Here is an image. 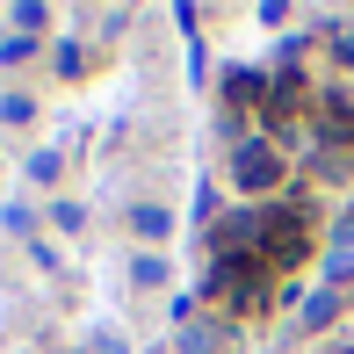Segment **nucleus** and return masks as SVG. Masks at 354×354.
<instances>
[{"label":"nucleus","instance_id":"1","mask_svg":"<svg viewBox=\"0 0 354 354\" xmlns=\"http://www.w3.org/2000/svg\"><path fill=\"white\" fill-rule=\"evenodd\" d=\"M304 253H311V210L304 203H268L261 210V253L253 261L275 275V268H297Z\"/></svg>","mask_w":354,"mask_h":354},{"label":"nucleus","instance_id":"2","mask_svg":"<svg viewBox=\"0 0 354 354\" xmlns=\"http://www.w3.org/2000/svg\"><path fill=\"white\" fill-rule=\"evenodd\" d=\"M289 174V152H275V138H239L232 145V188L239 196H275Z\"/></svg>","mask_w":354,"mask_h":354},{"label":"nucleus","instance_id":"3","mask_svg":"<svg viewBox=\"0 0 354 354\" xmlns=\"http://www.w3.org/2000/svg\"><path fill=\"white\" fill-rule=\"evenodd\" d=\"M318 131H326L333 152H340V138L354 145V102H347V87H326V94H318Z\"/></svg>","mask_w":354,"mask_h":354},{"label":"nucleus","instance_id":"4","mask_svg":"<svg viewBox=\"0 0 354 354\" xmlns=\"http://www.w3.org/2000/svg\"><path fill=\"white\" fill-rule=\"evenodd\" d=\"M232 347V326L224 318H203V326H181V354H224Z\"/></svg>","mask_w":354,"mask_h":354},{"label":"nucleus","instance_id":"5","mask_svg":"<svg viewBox=\"0 0 354 354\" xmlns=\"http://www.w3.org/2000/svg\"><path fill=\"white\" fill-rule=\"evenodd\" d=\"M333 318H340V289H318V297H304V311H297V326H304V333H326Z\"/></svg>","mask_w":354,"mask_h":354},{"label":"nucleus","instance_id":"6","mask_svg":"<svg viewBox=\"0 0 354 354\" xmlns=\"http://www.w3.org/2000/svg\"><path fill=\"white\" fill-rule=\"evenodd\" d=\"M131 224H138V239H167L174 232V210H167V203H138Z\"/></svg>","mask_w":354,"mask_h":354},{"label":"nucleus","instance_id":"7","mask_svg":"<svg viewBox=\"0 0 354 354\" xmlns=\"http://www.w3.org/2000/svg\"><path fill=\"white\" fill-rule=\"evenodd\" d=\"M261 87H268L261 73H224V102H232V109H253V102H261Z\"/></svg>","mask_w":354,"mask_h":354},{"label":"nucleus","instance_id":"8","mask_svg":"<svg viewBox=\"0 0 354 354\" xmlns=\"http://www.w3.org/2000/svg\"><path fill=\"white\" fill-rule=\"evenodd\" d=\"M167 275H174L167 253H138V261H131V282H138V289H167Z\"/></svg>","mask_w":354,"mask_h":354},{"label":"nucleus","instance_id":"9","mask_svg":"<svg viewBox=\"0 0 354 354\" xmlns=\"http://www.w3.org/2000/svg\"><path fill=\"white\" fill-rule=\"evenodd\" d=\"M58 174H66V152H29V181H58Z\"/></svg>","mask_w":354,"mask_h":354},{"label":"nucleus","instance_id":"10","mask_svg":"<svg viewBox=\"0 0 354 354\" xmlns=\"http://www.w3.org/2000/svg\"><path fill=\"white\" fill-rule=\"evenodd\" d=\"M29 116H37L29 94H0V123H29Z\"/></svg>","mask_w":354,"mask_h":354},{"label":"nucleus","instance_id":"11","mask_svg":"<svg viewBox=\"0 0 354 354\" xmlns=\"http://www.w3.org/2000/svg\"><path fill=\"white\" fill-rule=\"evenodd\" d=\"M44 22H51V8H37V0H22V8H15V29H29V37H37Z\"/></svg>","mask_w":354,"mask_h":354},{"label":"nucleus","instance_id":"12","mask_svg":"<svg viewBox=\"0 0 354 354\" xmlns=\"http://www.w3.org/2000/svg\"><path fill=\"white\" fill-rule=\"evenodd\" d=\"M29 51H37V37H8V44H0V66H22Z\"/></svg>","mask_w":354,"mask_h":354},{"label":"nucleus","instance_id":"13","mask_svg":"<svg viewBox=\"0 0 354 354\" xmlns=\"http://www.w3.org/2000/svg\"><path fill=\"white\" fill-rule=\"evenodd\" d=\"M0 224H8L15 239H29V210H22V203H0Z\"/></svg>","mask_w":354,"mask_h":354},{"label":"nucleus","instance_id":"14","mask_svg":"<svg viewBox=\"0 0 354 354\" xmlns=\"http://www.w3.org/2000/svg\"><path fill=\"white\" fill-rule=\"evenodd\" d=\"M333 239H340V253H354V203H347L340 217H333Z\"/></svg>","mask_w":354,"mask_h":354},{"label":"nucleus","instance_id":"15","mask_svg":"<svg viewBox=\"0 0 354 354\" xmlns=\"http://www.w3.org/2000/svg\"><path fill=\"white\" fill-rule=\"evenodd\" d=\"M51 217H58V232H80V224H87V210H80V203H58Z\"/></svg>","mask_w":354,"mask_h":354},{"label":"nucleus","instance_id":"16","mask_svg":"<svg viewBox=\"0 0 354 354\" xmlns=\"http://www.w3.org/2000/svg\"><path fill=\"white\" fill-rule=\"evenodd\" d=\"M87 354H123V333H94V340H87Z\"/></svg>","mask_w":354,"mask_h":354},{"label":"nucleus","instance_id":"17","mask_svg":"<svg viewBox=\"0 0 354 354\" xmlns=\"http://www.w3.org/2000/svg\"><path fill=\"white\" fill-rule=\"evenodd\" d=\"M333 51H340V66L354 73V29H340V37H333Z\"/></svg>","mask_w":354,"mask_h":354},{"label":"nucleus","instance_id":"18","mask_svg":"<svg viewBox=\"0 0 354 354\" xmlns=\"http://www.w3.org/2000/svg\"><path fill=\"white\" fill-rule=\"evenodd\" d=\"M73 354H87V347H73Z\"/></svg>","mask_w":354,"mask_h":354}]
</instances>
